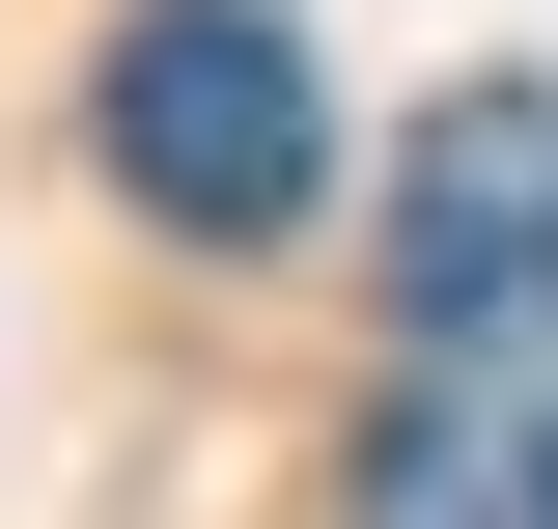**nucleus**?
Instances as JSON below:
<instances>
[{"label":"nucleus","mask_w":558,"mask_h":529,"mask_svg":"<svg viewBox=\"0 0 558 529\" xmlns=\"http://www.w3.org/2000/svg\"><path fill=\"white\" fill-rule=\"evenodd\" d=\"M84 139H112V196H140V223H196V251H279V223H307V168H336L307 28H279V0H112Z\"/></svg>","instance_id":"nucleus-1"},{"label":"nucleus","mask_w":558,"mask_h":529,"mask_svg":"<svg viewBox=\"0 0 558 529\" xmlns=\"http://www.w3.org/2000/svg\"><path fill=\"white\" fill-rule=\"evenodd\" d=\"M363 529H558V391H418L363 446Z\"/></svg>","instance_id":"nucleus-3"},{"label":"nucleus","mask_w":558,"mask_h":529,"mask_svg":"<svg viewBox=\"0 0 558 529\" xmlns=\"http://www.w3.org/2000/svg\"><path fill=\"white\" fill-rule=\"evenodd\" d=\"M391 334L418 362H558V84H447L391 168Z\"/></svg>","instance_id":"nucleus-2"}]
</instances>
